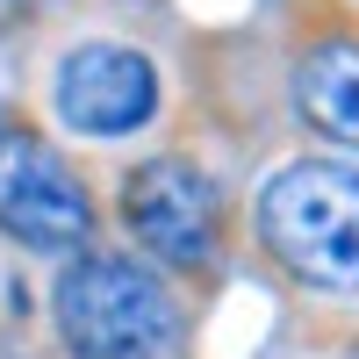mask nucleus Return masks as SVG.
<instances>
[{"label": "nucleus", "instance_id": "obj_4", "mask_svg": "<svg viewBox=\"0 0 359 359\" xmlns=\"http://www.w3.org/2000/svg\"><path fill=\"white\" fill-rule=\"evenodd\" d=\"M0 230L36 252H72L94 230V194L50 144L8 137L0 144Z\"/></svg>", "mask_w": 359, "mask_h": 359}, {"label": "nucleus", "instance_id": "obj_8", "mask_svg": "<svg viewBox=\"0 0 359 359\" xmlns=\"http://www.w3.org/2000/svg\"><path fill=\"white\" fill-rule=\"evenodd\" d=\"M0 144H8V130H0Z\"/></svg>", "mask_w": 359, "mask_h": 359}, {"label": "nucleus", "instance_id": "obj_6", "mask_svg": "<svg viewBox=\"0 0 359 359\" xmlns=\"http://www.w3.org/2000/svg\"><path fill=\"white\" fill-rule=\"evenodd\" d=\"M294 108H302L309 130H323L331 144L359 151V43L323 36L302 65H294Z\"/></svg>", "mask_w": 359, "mask_h": 359}, {"label": "nucleus", "instance_id": "obj_3", "mask_svg": "<svg viewBox=\"0 0 359 359\" xmlns=\"http://www.w3.org/2000/svg\"><path fill=\"white\" fill-rule=\"evenodd\" d=\"M123 216L137 230V245L165 259V266H208L216 259V223H223V194L216 180L187 158H151L123 180Z\"/></svg>", "mask_w": 359, "mask_h": 359}, {"label": "nucleus", "instance_id": "obj_7", "mask_svg": "<svg viewBox=\"0 0 359 359\" xmlns=\"http://www.w3.org/2000/svg\"><path fill=\"white\" fill-rule=\"evenodd\" d=\"M29 8H36V0H0V29H8V22H22Z\"/></svg>", "mask_w": 359, "mask_h": 359}, {"label": "nucleus", "instance_id": "obj_1", "mask_svg": "<svg viewBox=\"0 0 359 359\" xmlns=\"http://www.w3.org/2000/svg\"><path fill=\"white\" fill-rule=\"evenodd\" d=\"M259 245L302 287L359 294V172L338 158H294L259 187Z\"/></svg>", "mask_w": 359, "mask_h": 359}, {"label": "nucleus", "instance_id": "obj_5", "mask_svg": "<svg viewBox=\"0 0 359 359\" xmlns=\"http://www.w3.org/2000/svg\"><path fill=\"white\" fill-rule=\"evenodd\" d=\"M57 123L79 137H130L158 115V65L130 43H79L50 79Z\"/></svg>", "mask_w": 359, "mask_h": 359}, {"label": "nucleus", "instance_id": "obj_2", "mask_svg": "<svg viewBox=\"0 0 359 359\" xmlns=\"http://www.w3.org/2000/svg\"><path fill=\"white\" fill-rule=\"evenodd\" d=\"M50 309H57V338L72 345V359H172L180 331H187L172 287L115 252L72 259L57 273Z\"/></svg>", "mask_w": 359, "mask_h": 359}]
</instances>
